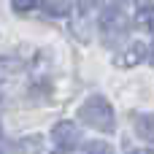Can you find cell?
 Returning <instances> with one entry per match:
<instances>
[{
	"label": "cell",
	"instance_id": "ba28073f",
	"mask_svg": "<svg viewBox=\"0 0 154 154\" xmlns=\"http://www.w3.org/2000/svg\"><path fill=\"white\" fill-rule=\"evenodd\" d=\"M84 154H114L111 152V146L108 143H100V141H92L87 149H84Z\"/></svg>",
	"mask_w": 154,
	"mask_h": 154
},
{
	"label": "cell",
	"instance_id": "30bf717a",
	"mask_svg": "<svg viewBox=\"0 0 154 154\" xmlns=\"http://www.w3.org/2000/svg\"><path fill=\"white\" fill-rule=\"evenodd\" d=\"M38 5V0H14V11L16 14H27V11H32Z\"/></svg>",
	"mask_w": 154,
	"mask_h": 154
},
{
	"label": "cell",
	"instance_id": "277c9868",
	"mask_svg": "<svg viewBox=\"0 0 154 154\" xmlns=\"http://www.w3.org/2000/svg\"><path fill=\"white\" fill-rule=\"evenodd\" d=\"M146 54H149L146 43H133L130 51H122L119 57H114V65H119V68H135L138 62H143Z\"/></svg>",
	"mask_w": 154,
	"mask_h": 154
},
{
	"label": "cell",
	"instance_id": "8992f818",
	"mask_svg": "<svg viewBox=\"0 0 154 154\" xmlns=\"http://www.w3.org/2000/svg\"><path fill=\"white\" fill-rule=\"evenodd\" d=\"M135 24L141 30H154V3H141L135 8Z\"/></svg>",
	"mask_w": 154,
	"mask_h": 154
},
{
	"label": "cell",
	"instance_id": "6da1fadb",
	"mask_svg": "<svg viewBox=\"0 0 154 154\" xmlns=\"http://www.w3.org/2000/svg\"><path fill=\"white\" fill-rule=\"evenodd\" d=\"M79 119L87 127L97 130V133H111L114 130V108H111V103L106 97H89V100H84V106L79 108Z\"/></svg>",
	"mask_w": 154,
	"mask_h": 154
},
{
	"label": "cell",
	"instance_id": "9c48e42d",
	"mask_svg": "<svg viewBox=\"0 0 154 154\" xmlns=\"http://www.w3.org/2000/svg\"><path fill=\"white\" fill-rule=\"evenodd\" d=\"M103 3H106V0H79V11L87 16V14H92L95 8H100Z\"/></svg>",
	"mask_w": 154,
	"mask_h": 154
},
{
	"label": "cell",
	"instance_id": "5b68a950",
	"mask_svg": "<svg viewBox=\"0 0 154 154\" xmlns=\"http://www.w3.org/2000/svg\"><path fill=\"white\" fill-rule=\"evenodd\" d=\"M41 8H43L46 16H54V19H65L70 14V3L68 0H43Z\"/></svg>",
	"mask_w": 154,
	"mask_h": 154
},
{
	"label": "cell",
	"instance_id": "7c38bea8",
	"mask_svg": "<svg viewBox=\"0 0 154 154\" xmlns=\"http://www.w3.org/2000/svg\"><path fill=\"white\" fill-rule=\"evenodd\" d=\"M149 62L154 65V43H152V49H149Z\"/></svg>",
	"mask_w": 154,
	"mask_h": 154
},
{
	"label": "cell",
	"instance_id": "3957f363",
	"mask_svg": "<svg viewBox=\"0 0 154 154\" xmlns=\"http://www.w3.org/2000/svg\"><path fill=\"white\" fill-rule=\"evenodd\" d=\"M51 138L60 149H76L81 143V127L73 122H57L51 130Z\"/></svg>",
	"mask_w": 154,
	"mask_h": 154
},
{
	"label": "cell",
	"instance_id": "52a82bcc",
	"mask_svg": "<svg viewBox=\"0 0 154 154\" xmlns=\"http://www.w3.org/2000/svg\"><path fill=\"white\" fill-rule=\"evenodd\" d=\"M135 133L141 141H154V114H141L135 119Z\"/></svg>",
	"mask_w": 154,
	"mask_h": 154
},
{
	"label": "cell",
	"instance_id": "7a4b0ae2",
	"mask_svg": "<svg viewBox=\"0 0 154 154\" xmlns=\"http://www.w3.org/2000/svg\"><path fill=\"white\" fill-rule=\"evenodd\" d=\"M100 30H103V41H106L108 46H114V43L125 35V30H127V16H125L122 3H114L111 8H106V14H103V19H100Z\"/></svg>",
	"mask_w": 154,
	"mask_h": 154
},
{
	"label": "cell",
	"instance_id": "8fae6325",
	"mask_svg": "<svg viewBox=\"0 0 154 154\" xmlns=\"http://www.w3.org/2000/svg\"><path fill=\"white\" fill-rule=\"evenodd\" d=\"M130 154H154V149L149 152V149H135V152H130Z\"/></svg>",
	"mask_w": 154,
	"mask_h": 154
}]
</instances>
